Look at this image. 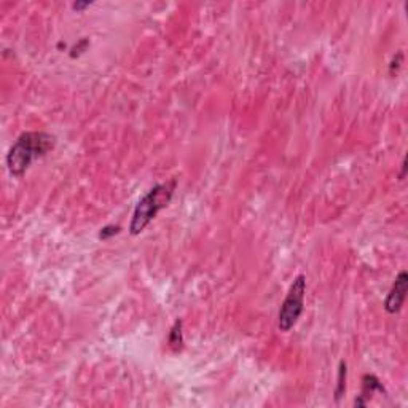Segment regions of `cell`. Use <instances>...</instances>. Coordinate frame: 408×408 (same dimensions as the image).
I'll list each match as a JSON object with an SVG mask.
<instances>
[{"label": "cell", "instance_id": "cell-1", "mask_svg": "<svg viewBox=\"0 0 408 408\" xmlns=\"http://www.w3.org/2000/svg\"><path fill=\"white\" fill-rule=\"evenodd\" d=\"M54 147V137L47 132H24L10 149L7 155L8 171L15 177H21L35 160L45 157Z\"/></svg>", "mask_w": 408, "mask_h": 408}, {"label": "cell", "instance_id": "cell-2", "mask_svg": "<svg viewBox=\"0 0 408 408\" xmlns=\"http://www.w3.org/2000/svg\"><path fill=\"white\" fill-rule=\"evenodd\" d=\"M172 192L174 183H158L140 198L129 225L131 235H139L145 230V227L157 217L161 209L168 206L172 198Z\"/></svg>", "mask_w": 408, "mask_h": 408}, {"label": "cell", "instance_id": "cell-3", "mask_svg": "<svg viewBox=\"0 0 408 408\" xmlns=\"http://www.w3.org/2000/svg\"><path fill=\"white\" fill-rule=\"evenodd\" d=\"M305 292H306V278L303 274H299L292 282L289 293L281 306L279 317H278V327L281 332H289V330L296 324L303 313V303H305Z\"/></svg>", "mask_w": 408, "mask_h": 408}, {"label": "cell", "instance_id": "cell-4", "mask_svg": "<svg viewBox=\"0 0 408 408\" xmlns=\"http://www.w3.org/2000/svg\"><path fill=\"white\" fill-rule=\"evenodd\" d=\"M406 289H408V276L406 271H400L399 276L395 278L392 289L388 295V299L384 302V310L389 314H395L402 310L403 302L406 299Z\"/></svg>", "mask_w": 408, "mask_h": 408}, {"label": "cell", "instance_id": "cell-5", "mask_svg": "<svg viewBox=\"0 0 408 408\" xmlns=\"http://www.w3.org/2000/svg\"><path fill=\"white\" fill-rule=\"evenodd\" d=\"M183 345V337H182V321H175V324L171 328L169 333V346L172 349H180Z\"/></svg>", "mask_w": 408, "mask_h": 408}, {"label": "cell", "instance_id": "cell-6", "mask_svg": "<svg viewBox=\"0 0 408 408\" xmlns=\"http://www.w3.org/2000/svg\"><path fill=\"white\" fill-rule=\"evenodd\" d=\"M346 389V363L341 362L340 363V372H338V388L335 391V395H337V400H340L341 394L345 392Z\"/></svg>", "mask_w": 408, "mask_h": 408}, {"label": "cell", "instance_id": "cell-7", "mask_svg": "<svg viewBox=\"0 0 408 408\" xmlns=\"http://www.w3.org/2000/svg\"><path fill=\"white\" fill-rule=\"evenodd\" d=\"M118 233H120V227L108 225V227H104L101 230V233H99V238H101V239H108L110 236H115Z\"/></svg>", "mask_w": 408, "mask_h": 408}, {"label": "cell", "instance_id": "cell-8", "mask_svg": "<svg viewBox=\"0 0 408 408\" xmlns=\"http://www.w3.org/2000/svg\"><path fill=\"white\" fill-rule=\"evenodd\" d=\"M90 5H91V2H75V4L72 5V8L79 12V10H83V8H86V7H90Z\"/></svg>", "mask_w": 408, "mask_h": 408}, {"label": "cell", "instance_id": "cell-9", "mask_svg": "<svg viewBox=\"0 0 408 408\" xmlns=\"http://www.w3.org/2000/svg\"><path fill=\"white\" fill-rule=\"evenodd\" d=\"M405 172H406V160H403L402 163V174H400V180L405 179Z\"/></svg>", "mask_w": 408, "mask_h": 408}]
</instances>
